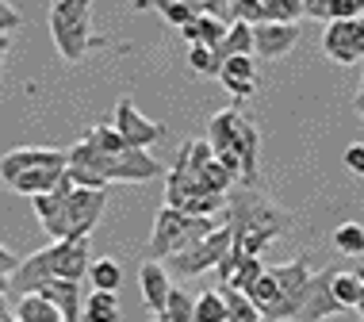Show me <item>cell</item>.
I'll use <instances>...</instances> for the list:
<instances>
[{"label": "cell", "instance_id": "obj_25", "mask_svg": "<svg viewBox=\"0 0 364 322\" xmlns=\"http://www.w3.org/2000/svg\"><path fill=\"white\" fill-rule=\"evenodd\" d=\"M333 249L346 257H364V227L360 222H341L333 230Z\"/></svg>", "mask_w": 364, "mask_h": 322}, {"label": "cell", "instance_id": "obj_16", "mask_svg": "<svg viewBox=\"0 0 364 322\" xmlns=\"http://www.w3.org/2000/svg\"><path fill=\"white\" fill-rule=\"evenodd\" d=\"M234 154L242 161V184L257 188V150H261V131L250 119H238V134H234Z\"/></svg>", "mask_w": 364, "mask_h": 322}, {"label": "cell", "instance_id": "obj_37", "mask_svg": "<svg viewBox=\"0 0 364 322\" xmlns=\"http://www.w3.org/2000/svg\"><path fill=\"white\" fill-rule=\"evenodd\" d=\"M341 161L349 165V173H357V177H364V142H353Z\"/></svg>", "mask_w": 364, "mask_h": 322}, {"label": "cell", "instance_id": "obj_20", "mask_svg": "<svg viewBox=\"0 0 364 322\" xmlns=\"http://www.w3.org/2000/svg\"><path fill=\"white\" fill-rule=\"evenodd\" d=\"M19 322H65L62 311H58L46 296H38V291H27V296H19V304L12 307Z\"/></svg>", "mask_w": 364, "mask_h": 322}, {"label": "cell", "instance_id": "obj_26", "mask_svg": "<svg viewBox=\"0 0 364 322\" xmlns=\"http://www.w3.org/2000/svg\"><path fill=\"white\" fill-rule=\"evenodd\" d=\"M200 181H203V188H208V192H215V196H226V192H230L234 184H238V177H234V173L226 169L219 158H211V161H208V169L200 173Z\"/></svg>", "mask_w": 364, "mask_h": 322}, {"label": "cell", "instance_id": "obj_15", "mask_svg": "<svg viewBox=\"0 0 364 322\" xmlns=\"http://www.w3.org/2000/svg\"><path fill=\"white\" fill-rule=\"evenodd\" d=\"M38 296H46L50 304L62 311L65 322H81V311H85V284L81 280H46L38 288Z\"/></svg>", "mask_w": 364, "mask_h": 322}, {"label": "cell", "instance_id": "obj_42", "mask_svg": "<svg viewBox=\"0 0 364 322\" xmlns=\"http://www.w3.org/2000/svg\"><path fill=\"white\" fill-rule=\"evenodd\" d=\"M360 92H364V70H360Z\"/></svg>", "mask_w": 364, "mask_h": 322}, {"label": "cell", "instance_id": "obj_38", "mask_svg": "<svg viewBox=\"0 0 364 322\" xmlns=\"http://www.w3.org/2000/svg\"><path fill=\"white\" fill-rule=\"evenodd\" d=\"M16 27H19V12L8 0H0V35H12Z\"/></svg>", "mask_w": 364, "mask_h": 322}, {"label": "cell", "instance_id": "obj_30", "mask_svg": "<svg viewBox=\"0 0 364 322\" xmlns=\"http://www.w3.org/2000/svg\"><path fill=\"white\" fill-rule=\"evenodd\" d=\"M234 19H242V23H250V27H257L264 23V0H234L230 8H226V23H234Z\"/></svg>", "mask_w": 364, "mask_h": 322}, {"label": "cell", "instance_id": "obj_23", "mask_svg": "<svg viewBox=\"0 0 364 322\" xmlns=\"http://www.w3.org/2000/svg\"><path fill=\"white\" fill-rule=\"evenodd\" d=\"M88 284H92L96 291H119V284H123L119 261H112V257L92 261V265H88Z\"/></svg>", "mask_w": 364, "mask_h": 322}, {"label": "cell", "instance_id": "obj_33", "mask_svg": "<svg viewBox=\"0 0 364 322\" xmlns=\"http://www.w3.org/2000/svg\"><path fill=\"white\" fill-rule=\"evenodd\" d=\"M264 16L272 23H295L303 16V0H264Z\"/></svg>", "mask_w": 364, "mask_h": 322}, {"label": "cell", "instance_id": "obj_28", "mask_svg": "<svg viewBox=\"0 0 364 322\" xmlns=\"http://www.w3.org/2000/svg\"><path fill=\"white\" fill-rule=\"evenodd\" d=\"M196 27H200V43L211 46V50H219L226 31H230V23H226L223 16H211V12H203L200 19H196Z\"/></svg>", "mask_w": 364, "mask_h": 322}, {"label": "cell", "instance_id": "obj_29", "mask_svg": "<svg viewBox=\"0 0 364 322\" xmlns=\"http://www.w3.org/2000/svg\"><path fill=\"white\" fill-rule=\"evenodd\" d=\"M196 322H226V304H223V291L211 288L196 299Z\"/></svg>", "mask_w": 364, "mask_h": 322}, {"label": "cell", "instance_id": "obj_12", "mask_svg": "<svg viewBox=\"0 0 364 322\" xmlns=\"http://www.w3.org/2000/svg\"><path fill=\"white\" fill-rule=\"evenodd\" d=\"M38 165H65V150H50V146H19V150H8L0 158V181H12L27 169H38Z\"/></svg>", "mask_w": 364, "mask_h": 322}, {"label": "cell", "instance_id": "obj_6", "mask_svg": "<svg viewBox=\"0 0 364 322\" xmlns=\"http://www.w3.org/2000/svg\"><path fill=\"white\" fill-rule=\"evenodd\" d=\"M115 131L123 134L127 146H139V150H150L154 142H161L165 134H169V127L157 123V119H146L139 112V104L131 100V96H123L119 104H115Z\"/></svg>", "mask_w": 364, "mask_h": 322}, {"label": "cell", "instance_id": "obj_36", "mask_svg": "<svg viewBox=\"0 0 364 322\" xmlns=\"http://www.w3.org/2000/svg\"><path fill=\"white\" fill-rule=\"evenodd\" d=\"M219 81L226 85V92L234 96V104L250 100V96H253V89H257V81H238V77H219Z\"/></svg>", "mask_w": 364, "mask_h": 322}, {"label": "cell", "instance_id": "obj_4", "mask_svg": "<svg viewBox=\"0 0 364 322\" xmlns=\"http://www.w3.org/2000/svg\"><path fill=\"white\" fill-rule=\"evenodd\" d=\"M230 242H234V227H230V219H226L211 234H203L196 246L173 253V257H169V272H176L181 280H188V277H200V272H208V269H219L223 257L230 253Z\"/></svg>", "mask_w": 364, "mask_h": 322}, {"label": "cell", "instance_id": "obj_17", "mask_svg": "<svg viewBox=\"0 0 364 322\" xmlns=\"http://www.w3.org/2000/svg\"><path fill=\"white\" fill-rule=\"evenodd\" d=\"M62 177H65V165H38V169H27V173H19V177H12L8 188L35 200V196H43V192H54Z\"/></svg>", "mask_w": 364, "mask_h": 322}, {"label": "cell", "instance_id": "obj_11", "mask_svg": "<svg viewBox=\"0 0 364 322\" xmlns=\"http://www.w3.org/2000/svg\"><path fill=\"white\" fill-rule=\"evenodd\" d=\"M295 43H299V27L295 23H272V19H264V23L253 27V54L269 58V62L291 54Z\"/></svg>", "mask_w": 364, "mask_h": 322}, {"label": "cell", "instance_id": "obj_1", "mask_svg": "<svg viewBox=\"0 0 364 322\" xmlns=\"http://www.w3.org/2000/svg\"><path fill=\"white\" fill-rule=\"evenodd\" d=\"M85 277H88V238H65L19 257L12 272V288L19 296H27V291H38L46 280H85Z\"/></svg>", "mask_w": 364, "mask_h": 322}, {"label": "cell", "instance_id": "obj_40", "mask_svg": "<svg viewBox=\"0 0 364 322\" xmlns=\"http://www.w3.org/2000/svg\"><path fill=\"white\" fill-rule=\"evenodd\" d=\"M353 311H357V315H360V322H364V296H360V304L353 307Z\"/></svg>", "mask_w": 364, "mask_h": 322}, {"label": "cell", "instance_id": "obj_22", "mask_svg": "<svg viewBox=\"0 0 364 322\" xmlns=\"http://www.w3.org/2000/svg\"><path fill=\"white\" fill-rule=\"evenodd\" d=\"M234 54H253V27L242 23V19H234V23H230V31H226L223 46L215 50V62L223 65L226 58H234Z\"/></svg>", "mask_w": 364, "mask_h": 322}, {"label": "cell", "instance_id": "obj_7", "mask_svg": "<svg viewBox=\"0 0 364 322\" xmlns=\"http://www.w3.org/2000/svg\"><path fill=\"white\" fill-rule=\"evenodd\" d=\"M165 165L150 158V150H139V146H123L119 154H107V181L119 184H146L154 177H161Z\"/></svg>", "mask_w": 364, "mask_h": 322}, {"label": "cell", "instance_id": "obj_43", "mask_svg": "<svg viewBox=\"0 0 364 322\" xmlns=\"http://www.w3.org/2000/svg\"><path fill=\"white\" fill-rule=\"evenodd\" d=\"M360 12H364V0H360Z\"/></svg>", "mask_w": 364, "mask_h": 322}, {"label": "cell", "instance_id": "obj_34", "mask_svg": "<svg viewBox=\"0 0 364 322\" xmlns=\"http://www.w3.org/2000/svg\"><path fill=\"white\" fill-rule=\"evenodd\" d=\"M188 65L196 73H211V77H219V62H215V50L211 46H203V43H196L192 50H188Z\"/></svg>", "mask_w": 364, "mask_h": 322}, {"label": "cell", "instance_id": "obj_18", "mask_svg": "<svg viewBox=\"0 0 364 322\" xmlns=\"http://www.w3.org/2000/svg\"><path fill=\"white\" fill-rule=\"evenodd\" d=\"M238 107H242V104H230L226 112L211 115V123H208V142H211V150H215V154H226V150L234 146V134H238V119H242Z\"/></svg>", "mask_w": 364, "mask_h": 322}, {"label": "cell", "instance_id": "obj_8", "mask_svg": "<svg viewBox=\"0 0 364 322\" xmlns=\"http://www.w3.org/2000/svg\"><path fill=\"white\" fill-rule=\"evenodd\" d=\"M70 192H73V181H70V173H65L54 192H43V196L31 200L38 222H43V230L50 234L54 242L70 238Z\"/></svg>", "mask_w": 364, "mask_h": 322}, {"label": "cell", "instance_id": "obj_24", "mask_svg": "<svg viewBox=\"0 0 364 322\" xmlns=\"http://www.w3.org/2000/svg\"><path fill=\"white\" fill-rule=\"evenodd\" d=\"M364 296V280L357 272H333V299H338L341 311H353Z\"/></svg>", "mask_w": 364, "mask_h": 322}, {"label": "cell", "instance_id": "obj_14", "mask_svg": "<svg viewBox=\"0 0 364 322\" xmlns=\"http://www.w3.org/2000/svg\"><path fill=\"white\" fill-rule=\"evenodd\" d=\"M139 288H142V299L154 315H165V304H169V291H173V280H169V269L161 261H146L139 269Z\"/></svg>", "mask_w": 364, "mask_h": 322}, {"label": "cell", "instance_id": "obj_41", "mask_svg": "<svg viewBox=\"0 0 364 322\" xmlns=\"http://www.w3.org/2000/svg\"><path fill=\"white\" fill-rule=\"evenodd\" d=\"M353 272H357V277H360V280H364V265H360V269H353Z\"/></svg>", "mask_w": 364, "mask_h": 322}, {"label": "cell", "instance_id": "obj_19", "mask_svg": "<svg viewBox=\"0 0 364 322\" xmlns=\"http://www.w3.org/2000/svg\"><path fill=\"white\" fill-rule=\"evenodd\" d=\"M81 322H119V291H88Z\"/></svg>", "mask_w": 364, "mask_h": 322}, {"label": "cell", "instance_id": "obj_13", "mask_svg": "<svg viewBox=\"0 0 364 322\" xmlns=\"http://www.w3.org/2000/svg\"><path fill=\"white\" fill-rule=\"evenodd\" d=\"M338 299H333V269H322V272H314V284H311V296H307V304H303L299 311V318L295 322H322V318H330V315H338Z\"/></svg>", "mask_w": 364, "mask_h": 322}, {"label": "cell", "instance_id": "obj_3", "mask_svg": "<svg viewBox=\"0 0 364 322\" xmlns=\"http://www.w3.org/2000/svg\"><path fill=\"white\" fill-rule=\"evenodd\" d=\"M50 35L65 62H81L92 38V0H54L50 8Z\"/></svg>", "mask_w": 364, "mask_h": 322}, {"label": "cell", "instance_id": "obj_9", "mask_svg": "<svg viewBox=\"0 0 364 322\" xmlns=\"http://www.w3.org/2000/svg\"><path fill=\"white\" fill-rule=\"evenodd\" d=\"M269 272L277 277V284L284 291V307H288V318L295 322L299 311H303V304H307V296H311V284H314L311 265L303 257H295V261H288V265H272Z\"/></svg>", "mask_w": 364, "mask_h": 322}, {"label": "cell", "instance_id": "obj_45", "mask_svg": "<svg viewBox=\"0 0 364 322\" xmlns=\"http://www.w3.org/2000/svg\"><path fill=\"white\" fill-rule=\"evenodd\" d=\"M261 322H264V318H261Z\"/></svg>", "mask_w": 364, "mask_h": 322}, {"label": "cell", "instance_id": "obj_5", "mask_svg": "<svg viewBox=\"0 0 364 322\" xmlns=\"http://www.w3.org/2000/svg\"><path fill=\"white\" fill-rule=\"evenodd\" d=\"M322 54L338 65H360L364 62V16L326 23V31H322Z\"/></svg>", "mask_w": 364, "mask_h": 322}, {"label": "cell", "instance_id": "obj_21", "mask_svg": "<svg viewBox=\"0 0 364 322\" xmlns=\"http://www.w3.org/2000/svg\"><path fill=\"white\" fill-rule=\"evenodd\" d=\"M219 291H223V304H226V322H261L257 304L245 291L230 288V284H219Z\"/></svg>", "mask_w": 364, "mask_h": 322}, {"label": "cell", "instance_id": "obj_35", "mask_svg": "<svg viewBox=\"0 0 364 322\" xmlns=\"http://www.w3.org/2000/svg\"><path fill=\"white\" fill-rule=\"evenodd\" d=\"M16 265H19V257L8 246H0V296H4L8 288H12V272H16Z\"/></svg>", "mask_w": 364, "mask_h": 322}, {"label": "cell", "instance_id": "obj_27", "mask_svg": "<svg viewBox=\"0 0 364 322\" xmlns=\"http://www.w3.org/2000/svg\"><path fill=\"white\" fill-rule=\"evenodd\" d=\"M161 318H165V322H196V299H192L184 288H173Z\"/></svg>", "mask_w": 364, "mask_h": 322}, {"label": "cell", "instance_id": "obj_32", "mask_svg": "<svg viewBox=\"0 0 364 322\" xmlns=\"http://www.w3.org/2000/svg\"><path fill=\"white\" fill-rule=\"evenodd\" d=\"M219 77H238V81H257V65H253V54H234L219 65Z\"/></svg>", "mask_w": 364, "mask_h": 322}, {"label": "cell", "instance_id": "obj_10", "mask_svg": "<svg viewBox=\"0 0 364 322\" xmlns=\"http://www.w3.org/2000/svg\"><path fill=\"white\" fill-rule=\"evenodd\" d=\"M107 208V188H77L70 192V238H88L96 222L104 219Z\"/></svg>", "mask_w": 364, "mask_h": 322}, {"label": "cell", "instance_id": "obj_2", "mask_svg": "<svg viewBox=\"0 0 364 322\" xmlns=\"http://www.w3.org/2000/svg\"><path fill=\"white\" fill-rule=\"evenodd\" d=\"M219 222L200 219V215L188 211H176V208H161L154 219V234H150V246H146V261H169L173 253L196 246L203 234H211Z\"/></svg>", "mask_w": 364, "mask_h": 322}, {"label": "cell", "instance_id": "obj_31", "mask_svg": "<svg viewBox=\"0 0 364 322\" xmlns=\"http://www.w3.org/2000/svg\"><path fill=\"white\" fill-rule=\"evenodd\" d=\"M261 272H264L261 257H245L242 265L230 272V280H226V284H230V288H238V291H250V288H253V284H257V280H261Z\"/></svg>", "mask_w": 364, "mask_h": 322}, {"label": "cell", "instance_id": "obj_44", "mask_svg": "<svg viewBox=\"0 0 364 322\" xmlns=\"http://www.w3.org/2000/svg\"><path fill=\"white\" fill-rule=\"evenodd\" d=\"M154 322H165V318H154Z\"/></svg>", "mask_w": 364, "mask_h": 322}, {"label": "cell", "instance_id": "obj_39", "mask_svg": "<svg viewBox=\"0 0 364 322\" xmlns=\"http://www.w3.org/2000/svg\"><path fill=\"white\" fill-rule=\"evenodd\" d=\"M353 107H357V115L364 119V92H360V89H357V100H353Z\"/></svg>", "mask_w": 364, "mask_h": 322}]
</instances>
